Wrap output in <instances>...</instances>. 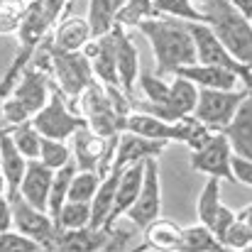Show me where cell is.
Returning <instances> with one entry per match:
<instances>
[{
    "instance_id": "1",
    "label": "cell",
    "mask_w": 252,
    "mask_h": 252,
    "mask_svg": "<svg viewBox=\"0 0 252 252\" xmlns=\"http://www.w3.org/2000/svg\"><path fill=\"white\" fill-rule=\"evenodd\" d=\"M137 30L145 34V39L150 42V47L155 52V74L157 76H169V74H174V69L196 62L193 42H191V34H189L184 20L155 15V17L142 20L137 25Z\"/></svg>"
},
{
    "instance_id": "2",
    "label": "cell",
    "mask_w": 252,
    "mask_h": 252,
    "mask_svg": "<svg viewBox=\"0 0 252 252\" xmlns=\"http://www.w3.org/2000/svg\"><path fill=\"white\" fill-rule=\"evenodd\" d=\"M201 22H206L213 34L223 42V47L240 62V64H252V30L250 20L240 15L230 0H193Z\"/></svg>"
},
{
    "instance_id": "3",
    "label": "cell",
    "mask_w": 252,
    "mask_h": 252,
    "mask_svg": "<svg viewBox=\"0 0 252 252\" xmlns=\"http://www.w3.org/2000/svg\"><path fill=\"white\" fill-rule=\"evenodd\" d=\"M76 100L81 105V118L93 132H98L103 137H113L125 130V115H120L113 108L103 84H98L95 79L81 91V95Z\"/></svg>"
},
{
    "instance_id": "4",
    "label": "cell",
    "mask_w": 252,
    "mask_h": 252,
    "mask_svg": "<svg viewBox=\"0 0 252 252\" xmlns=\"http://www.w3.org/2000/svg\"><path fill=\"white\" fill-rule=\"evenodd\" d=\"M47 37H44V44H47V52H49V76H54L57 88L66 95V100H76L81 95V91L93 81L91 64L81 52H57V49H52Z\"/></svg>"
},
{
    "instance_id": "5",
    "label": "cell",
    "mask_w": 252,
    "mask_h": 252,
    "mask_svg": "<svg viewBox=\"0 0 252 252\" xmlns=\"http://www.w3.org/2000/svg\"><path fill=\"white\" fill-rule=\"evenodd\" d=\"M30 120H32V125L37 127V132L42 137H52V140H69L76 127L86 125L84 118L76 110L69 108V100L59 88L49 91L47 103Z\"/></svg>"
},
{
    "instance_id": "6",
    "label": "cell",
    "mask_w": 252,
    "mask_h": 252,
    "mask_svg": "<svg viewBox=\"0 0 252 252\" xmlns=\"http://www.w3.org/2000/svg\"><path fill=\"white\" fill-rule=\"evenodd\" d=\"M186 30L191 34L193 42V54L198 64H216V66H225L230 71H235L240 76V81L245 88H250V64H240L225 47L223 42L213 34V30L206 22H186Z\"/></svg>"
},
{
    "instance_id": "7",
    "label": "cell",
    "mask_w": 252,
    "mask_h": 252,
    "mask_svg": "<svg viewBox=\"0 0 252 252\" xmlns=\"http://www.w3.org/2000/svg\"><path fill=\"white\" fill-rule=\"evenodd\" d=\"M115 140L113 137H103L98 132H93L88 125H81L71 132V159L76 169H98V174H108L113 164V150H115Z\"/></svg>"
},
{
    "instance_id": "8",
    "label": "cell",
    "mask_w": 252,
    "mask_h": 252,
    "mask_svg": "<svg viewBox=\"0 0 252 252\" xmlns=\"http://www.w3.org/2000/svg\"><path fill=\"white\" fill-rule=\"evenodd\" d=\"M250 95V88L235 91V88H198V98L193 105V118L208 125L211 130H220L233 113L238 110L240 100Z\"/></svg>"
},
{
    "instance_id": "9",
    "label": "cell",
    "mask_w": 252,
    "mask_h": 252,
    "mask_svg": "<svg viewBox=\"0 0 252 252\" xmlns=\"http://www.w3.org/2000/svg\"><path fill=\"white\" fill-rule=\"evenodd\" d=\"M162 211V184H159V162L157 157H147L145 159V171H142V184L140 191L132 201V206L125 211V218L137 225L140 230L155 220Z\"/></svg>"
},
{
    "instance_id": "10",
    "label": "cell",
    "mask_w": 252,
    "mask_h": 252,
    "mask_svg": "<svg viewBox=\"0 0 252 252\" xmlns=\"http://www.w3.org/2000/svg\"><path fill=\"white\" fill-rule=\"evenodd\" d=\"M7 201H10V208H12V225L15 230H20L22 235L37 240L42 245V250H52V243H54V233H57V225L52 220V216L42 208H34L32 203H27L17 191L15 193H5Z\"/></svg>"
},
{
    "instance_id": "11",
    "label": "cell",
    "mask_w": 252,
    "mask_h": 252,
    "mask_svg": "<svg viewBox=\"0 0 252 252\" xmlns=\"http://www.w3.org/2000/svg\"><path fill=\"white\" fill-rule=\"evenodd\" d=\"M230 152H233V150H230L228 140H225L218 130H213V135L208 137L206 145H201L198 150H191L189 164H191L193 171H201V174H206V176H218V179L233 181L230 167H228Z\"/></svg>"
},
{
    "instance_id": "12",
    "label": "cell",
    "mask_w": 252,
    "mask_h": 252,
    "mask_svg": "<svg viewBox=\"0 0 252 252\" xmlns=\"http://www.w3.org/2000/svg\"><path fill=\"white\" fill-rule=\"evenodd\" d=\"M49 91H52V86H49V74L30 62V64L22 69V74L17 76V81L12 84V88H10L7 95L15 98L17 103H22V105L27 108L30 115H34V113L47 103Z\"/></svg>"
},
{
    "instance_id": "13",
    "label": "cell",
    "mask_w": 252,
    "mask_h": 252,
    "mask_svg": "<svg viewBox=\"0 0 252 252\" xmlns=\"http://www.w3.org/2000/svg\"><path fill=\"white\" fill-rule=\"evenodd\" d=\"M113 34V49H115V69H118V86L132 98V91L140 76V52L135 42L130 39L127 30L120 25L110 27Z\"/></svg>"
},
{
    "instance_id": "14",
    "label": "cell",
    "mask_w": 252,
    "mask_h": 252,
    "mask_svg": "<svg viewBox=\"0 0 252 252\" xmlns=\"http://www.w3.org/2000/svg\"><path fill=\"white\" fill-rule=\"evenodd\" d=\"M167 142H159V140H150V137H142L137 132H130V130H123L115 140V150H113V164L110 169H125L127 164H135V162H145L147 157H159L164 152Z\"/></svg>"
},
{
    "instance_id": "15",
    "label": "cell",
    "mask_w": 252,
    "mask_h": 252,
    "mask_svg": "<svg viewBox=\"0 0 252 252\" xmlns=\"http://www.w3.org/2000/svg\"><path fill=\"white\" fill-rule=\"evenodd\" d=\"M218 132L228 140V145H230V150L235 155H243V157H250L252 159V98L250 95L240 100V105L233 113V118Z\"/></svg>"
},
{
    "instance_id": "16",
    "label": "cell",
    "mask_w": 252,
    "mask_h": 252,
    "mask_svg": "<svg viewBox=\"0 0 252 252\" xmlns=\"http://www.w3.org/2000/svg\"><path fill=\"white\" fill-rule=\"evenodd\" d=\"M125 130L130 132H137L142 137H150V140H159V142H181V118L167 123L162 118H155L150 113H142V110H130L125 115Z\"/></svg>"
},
{
    "instance_id": "17",
    "label": "cell",
    "mask_w": 252,
    "mask_h": 252,
    "mask_svg": "<svg viewBox=\"0 0 252 252\" xmlns=\"http://www.w3.org/2000/svg\"><path fill=\"white\" fill-rule=\"evenodd\" d=\"M52 174L54 169H49L47 164H42L39 159H27L25 174L17 184V193L32 203L34 208L47 211V196H49V186H52Z\"/></svg>"
},
{
    "instance_id": "18",
    "label": "cell",
    "mask_w": 252,
    "mask_h": 252,
    "mask_svg": "<svg viewBox=\"0 0 252 252\" xmlns=\"http://www.w3.org/2000/svg\"><path fill=\"white\" fill-rule=\"evenodd\" d=\"M142 171H145V162H135V164L120 169L118 181H115V193H113V208H110L105 225H110L113 220H120L125 216V211L132 206V201L140 191V184H142Z\"/></svg>"
},
{
    "instance_id": "19",
    "label": "cell",
    "mask_w": 252,
    "mask_h": 252,
    "mask_svg": "<svg viewBox=\"0 0 252 252\" xmlns=\"http://www.w3.org/2000/svg\"><path fill=\"white\" fill-rule=\"evenodd\" d=\"M171 76H181V79H189L193 86L198 88H235V84L240 81V76L225 66H216V64H186V66H179L174 69Z\"/></svg>"
},
{
    "instance_id": "20",
    "label": "cell",
    "mask_w": 252,
    "mask_h": 252,
    "mask_svg": "<svg viewBox=\"0 0 252 252\" xmlns=\"http://www.w3.org/2000/svg\"><path fill=\"white\" fill-rule=\"evenodd\" d=\"M52 30V22L44 12V7L39 5V0H32L20 20V27H17V39H20V49H27V52H37V47L44 42V37L49 34Z\"/></svg>"
},
{
    "instance_id": "21",
    "label": "cell",
    "mask_w": 252,
    "mask_h": 252,
    "mask_svg": "<svg viewBox=\"0 0 252 252\" xmlns=\"http://www.w3.org/2000/svg\"><path fill=\"white\" fill-rule=\"evenodd\" d=\"M57 30L49 39V47L57 52H81L86 42L91 39V27L88 20L79 17V15H66L62 20H57Z\"/></svg>"
},
{
    "instance_id": "22",
    "label": "cell",
    "mask_w": 252,
    "mask_h": 252,
    "mask_svg": "<svg viewBox=\"0 0 252 252\" xmlns=\"http://www.w3.org/2000/svg\"><path fill=\"white\" fill-rule=\"evenodd\" d=\"M105 228H74V230H57L52 250H79V252H95L105 245Z\"/></svg>"
},
{
    "instance_id": "23",
    "label": "cell",
    "mask_w": 252,
    "mask_h": 252,
    "mask_svg": "<svg viewBox=\"0 0 252 252\" xmlns=\"http://www.w3.org/2000/svg\"><path fill=\"white\" fill-rule=\"evenodd\" d=\"M142 245L135 250H145V248H155V250H179L181 248V225H176L169 218H155L150 220L142 230Z\"/></svg>"
},
{
    "instance_id": "24",
    "label": "cell",
    "mask_w": 252,
    "mask_h": 252,
    "mask_svg": "<svg viewBox=\"0 0 252 252\" xmlns=\"http://www.w3.org/2000/svg\"><path fill=\"white\" fill-rule=\"evenodd\" d=\"M118 174H120V169H110L108 174L100 176L98 189H95L93 198L88 201V208H91V220H88V225H91V228H103V225L108 223V216H110V208H113V193H115Z\"/></svg>"
},
{
    "instance_id": "25",
    "label": "cell",
    "mask_w": 252,
    "mask_h": 252,
    "mask_svg": "<svg viewBox=\"0 0 252 252\" xmlns=\"http://www.w3.org/2000/svg\"><path fill=\"white\" fill-rule=\"evenodd\" d=\"M27 167V159L20 155V150L12 145L7 130L0 132V171L5 176V184H7V191L5 193H15L17 191V184L25 174Z\"/></svg>"
},
{
    "instance_id": "26",
    "label": "cell",
    "mask_w": 252,
    "mask_h": 252,
    "mask_svg": "<svg viewBox=\"0 0 252 252\" xmlns=\"http://www.w3.org/2000/svg\"><path fill=\"white\" fill-rule=\"evenodd\" d=\"M196 98H198V86H193L189 79H181V76H174V81L169 84V93H167V110L179 120L184 115H191L193 113V105H196Z\"/></svg>"
},
{
    "instance_id": "27",
    "label": "cell",
    "mask_w": 252,
    "mask_h": 252,
    "mask_svg": "<svg viewBox=\"0 0 252 252\" xmlns=\"http://www.w3.org/2000/svg\"><path fill=\"white\" fill-rule=\"evenodd\" d=\"M125 0H88V27H91V37H100L105 34L113 25H115V15L120 10Z\"/></svg>"
},
{
    "instance_id": "28",
    "label": "cell",
    "mask_w": 252,
    "mask_h": 252,
    "mask_svg": "<svg viewBox=\"0 0 252 252\" xmlns=\"http://www.w3.org/2000/svg\"><path fill=\"white\" fill-rule=\"evenodd\" d=\"M250 216H252V206L248 203L240 213H235L233 223L228 225L225 235H223V248L228 250H250L252 245V225H250Z\"/></svg>"
},
{
    "instance_id": "29",
    "label": "cell",
    "mask_w": 252,
    "mask_h": 252,
    "mask_svg": "<svg viewBox=\"0 0 252 252\" xmlns=\"http://www.w3.org/2000/svg\"><path fill=\"white\" fill-rule=\"evenodd\" d=\"M5 130H7L12 145L20 150V155H22L25 159H37L42 135L37 132V127L32 125V120H22V123H17V125H7Z\"/></svg>"
},
{
    "instance_id": "30",
    "label": "cell",
    "mask_w": 252,
    "mask_h": 252,
    "mask_svg": "<svg viewBox=\"0 0 252 252\" xmlns=\"http://www.w3.org/2000/svg\"><path fill=\"white\" fill-rule=\"evenodd\" d=\"M179 250H189V252H220L225 250L220 245V240L211 233L208 225L198 223L191 228H181V248Z\"/></svg>"
},
{
    "instance_id": "31",
    "label": "cell",
    "mask_w": 252,
    "mask_h": 252,
    "mask_svg": "<svg viewBox=\"0 0 252 252\" xmlns=\"http://www.w3.org/2000/svg\"><path fill=\"white\" fill-rule=\"evenodd\" d=\"M74 171H76V164L71 159L64 167L54 169V174H52V186H49V196H47V213L52 216V220H54L57 211L62 208V203L66 201V193H69V184H71Z\"/></svg>"
},
{
    "instance_id": "32",
    "label": "cell",
    "mask_w": 252,
    "mask_h": 252,
    "mask_svg": "<svg viewBox=\"0 0 252 252\" xmlns=\"http://www.w3.org/2000/svg\"><path fill=\"white\" fill-rule=\"evenodd\" d=\"M91 220V208L86 201H64L62 208L54 216L57 230H74V228H86Z\"/></svg>"
},
{
    "instance_id": "33",
    "label": "cell",
    "mask_w": 252,
    "mask_h": 252,
    "mask_svg": "<svg viewBox=\"0 0 252 252\" xmlns=\"http://www.w3.org/2000/svg\"><path fill=\"white\" fill-rule=\"evenodd\" d=\"M220 203H223L220 201V179L218 176H208V181H206V186H203V191L198 196V206H196L198 223H203V225L211 228V223H213Z\"/></svg>"
},
{
    "instance_id": "34",
    "label": "cell",
    "mask_w": 252,
    "mask_h": 252,
    "mask_svg": "<svg viewBox=\"0 0 252 252\" xmlns=\"http://www.w3.org/2000/svg\"><path fill=\"white\" fill-rule=\"evenodd\" d=\"M157 10H155V0H125L115 15V25L120 27H137L142 20L147 17H155Z\"/></svg>"
},
{
    "instance_id": "35",
    "label": "cell",
    "mask_w": 252,
    "mask_h": 252,
    "mask_svg": "<svg viewBox=\"0 0 252 252\" xmlns=\"http://www.w3.org/2000/svg\"><path fill=\"white\" fill-rule=\"evenodd\" d=\"M98 181H100L98 169H76L71 176V184H69L66 201H86L88 203L98 189Z\"/></svg>"
},
{
    "instance_id": "36",
    "label": "cell",
    "mask_w": 252,
    "mask_h": 252,
    "mask_svg": "<svg viewBox=\"0 0 252 252\" xmlns=\"http://www.w3.org/2000/svg\"><path fill=\"white\" fill-rule=\"evenodd\" d=\"M37 159L49 169L64 167L66 162H71V147L66 145V140H52V137H42L39 142V155Z\"/></svg>"
},
{
    "instance_id": "37",
    "label": "cell",
    "mask_w": 252,
    "mask_h": 252,
    "mask_svg": "<svg viewBox=\"0 0 252 252\" xmlns=\"http://www.w3.org/2000/svg\"><path fill=\"white\" fill-rule=\"evenodd\" d=\"M157 15L164 17H176L184 22H201V12L193 0H155Z\"/></svg>"
},
{
    "instance_id": "38",
    "label": "cell",
    "mask_w": 252,
    "mask_h": 252,
    "mask_svg": "<svg viewBox=\"0 0 252 252\" xmlns=\"http://www.w3.org/2000/svg\"><path fill=\"white\" fill-rule=\"evenodd\" d=\"M32 0H0V34H12Z\"/></svg>"
},
{
    "instance_id": "39",
    "label": "cell",
    "mask_w": 252,
    "mask_h": 252,
    "mask_svg": "<svg viewBox=\"0 0 252 252\" xmlns=\"http://www.w3.org/2000/svg\"><path fill=\"white\" fill-rule=\"evenodd\" d=\"M42 250V245L27 235H22L20 230H2L0 233V252H37Z\"/></svg>"
},
{
    "instance_id": "40",
    "label": "cell",
    "mask_w": 252,
    "mask_h": 252,
    "mask_svg": "<svg viewBox=\"0 0 252 252\" xmlns=\"http://www.w3.org/2000/svg\"><path fill=\"white\" fill-rule=\"evenodd\" d=\"M137 84H140V91L145 93L147 100L152 103H164L169 93V84L164 81V76H157V74H140L137 76Z\"/></svg>"
},
{
    "instance_id": "41",
    "label": "cell",
    "mask_w": 252,
    "mask_h": 252,
    "mask_svg": "<svg viewBox=\"0 0 252 252\" xmlns=\"http://www.w3.org/2000/svg\"><path fill=\"white\" fill-rule=\"evenodd\" d=\"M228 167H230V176L235 184H243V186H252V159L250 157H243V155H235L230 152V159H228Z\"/></svg>"
},
{
    "instance_id": "42",
    "label": "cell",
    "mask_w": 252,
    "mask_h": 252,
    "mask_svg": "<svg viewBox=\"0 0 252 252\" xmlns=\"http://www.w3.org/2000/svg\"><path fill=\"white\" fill-rule=\"evenodd\" d=\"M233 218H235V211L228 208L225 203H220V208H218V213H216V218H213V223H211V233H213L218 240H223V235H225L228 225L233 223ZM220 245H223V243H220Z\"/></svg>"
},
{
    "instance_id": "43",
    "label": "cell",
    "mask_w": 252,
    "mask_h": 252,
    "mask_svg": "<svg viewBox=\"0 0 252 252\" xmlns=\"http://www.w3.org/2000/svg\"><path fill=\"white\" fill-rule=\"evenodd\" d=\"M39 5L44 7V12H47L49 22L54 25V22L64 15V10L69 7V0H39Z\"/></svg>"
},
{
    "instance_id": "44",
    "label": "cell",
    "mask_w": 252,
    "mask_h": 252,
    "mask_svg": "<svg viewBox=\"0 0 252 252\" xmlns=\"http://www.w3.org/2000/svg\"><path fill=\"white\" fill-rule=\"evenodd\" d=\"M7 228H12V208H10L7 196H0V233Z\"/></svg>"
},
{
    "instance_id": "45",
    "label": "cell",
    "mask_w": 252,
    "mask_h": 252,
    "mask_svg": "<svg viewBox=\"0 0 252 252\" xmlns=\"http://www.w3.org/2000/svg\"><path fill=\"white\" fill-rule=\"evenodd\" d=\"M230 5H233L240 15H245L248 20L252 17V0H230Z\"/></svg>"
},
{
    "instance_id": "46",
    "label": "cell",
    "mask_w": 252,
    "mask_h": 252,
    "mask_svg": "<svg viewBox=\"0 0 252 252\" xmlns=\"http://www.w3.org/2000/svg\"><path fill=\"white\" fill-rule=\"evenodd\" d=\"M5 191H7V184H5V176L0 171V196H5Z\"/></svg>"
},
{
    "instance_id": "47",
    "label": "cell",
    "mask_w": 252,
    "mask_h": 252,
    "mask_svg": "<svg viewBox=\"0 0 252 252\" xmlns=\"http://www.w3.org/2000/svg\"><path fill=\"white\" fill-rule=\"evenodd\" d=\"M2 130H5V125H2V120H0V132H2Z\"/></svg>"
},
{
    "instance_id": "48",
    "label": "cell",
    "mask_w": 252,
    "mask_h": 252,
    "mask_svg": "<svg viewBox=\"0 0 252 252\" xmlns=\"http://www.w3.org/2000/svg\"><path fill=\"white\" fill-rule=\"evenodd\" d=\"M71 2H74V0H69V5H71Z\"/></svg>"
},
{
    "instance_id": "49",
    "label": "cell",
    "mask_w": 252,
    "mask_h": 252,
    "mask_svg": "<svg viewBox=\"0 0 252 252\" xmlns=\"http://www.w3.org/2000/svg\"><path fill=\"white\" fill-rule=\"evenodd\" d=\"M0 100H2V98H0Z\"/></svg>"
}]
</instances>
